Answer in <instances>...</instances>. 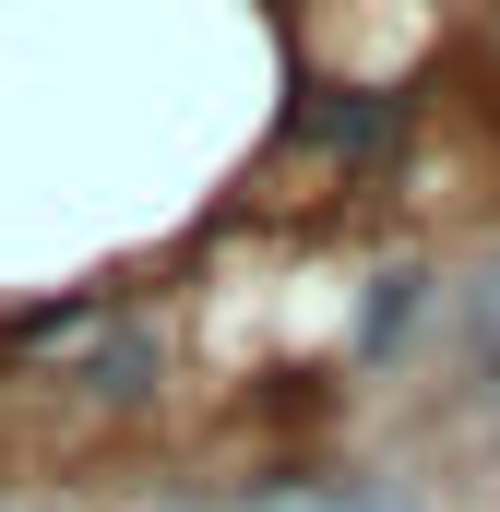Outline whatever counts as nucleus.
Segmentation results:
<instances>
[{"label": "nucleus", "instance_id": "obj_1", "mask_svg": "<svg viewBox=\"0 0 500 512\" xmlns=\"http://www.w3.org/2000/svg\"><path fill=\"white\" fill-rule=\"evenodd\" d=\"M298 131H310L322 155L370 167V155L405 143V96H370V84H310V96H298Z\"/></svg>", "mask_w": 500, "mask_h": 512}, {"label": "nucleus", "instance_id": "obj_2", "mask_svg": "<svg viewBox=\"0 0 500 512\" xmlns=\"http://www.w3.org/2000/svg\"><path fill=\"white\" fill-rule=\"evenodd\" d=\"M417 298H429V274H381V286H370V310H358V358H381V346L417 322Z\"/></svg>", "mask_w": 500, "mask_h": 512}, {"label": "nucleus", "instance_id": "obj_3", "mask_svg": "<svg viewBox=\"0 0 500 512\" xmlns=\"http://www.w3.org/2000/svg\"><path fill=\"white\" fill-rule=\"evenodd\" d=\"M465 370H477V393H500V274L477 286V310H465Z\"/></svg>", "mask_w": 500, "mask_h": 512}, {"label": "nucleus", "instance_id": "obj_4", "mask_svg": "<svg viewBox=\"0 0 500 512\" xmlns=\"http://www.w3.org/2000/svg\"><path fill=\"white\" fill-rule=\"evenodd\" d=\"M286 512H405V501H393V489H298Z\"/></svg>", "mask_w": 500, "mask_h": 512}]
</instances>
